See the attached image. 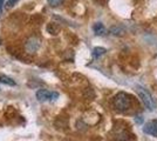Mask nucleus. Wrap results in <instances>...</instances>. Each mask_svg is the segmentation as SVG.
I'll return each mask as SVG.
<instances>
[{
	"instance_id": "f257e3e1",
	"label": "nucleus",
	"mask_w": 157,
	"mask_h": 141,
	"mask_svg": "<svg viewBox=\"0 0 157 141\" xmlns=\"http://www.w3.org/2000/svg\"><path fill=\"white\" fill-rule=\"evenodd\" d=\"M114 107L120 112H127L131 107V98L129 94L120 92L114 98Z\"/></svg>"
},
{
	"instance_id": "f03ea898",
	"label": "nucleus",
	"mask_w": 157,
	"mask_h": 141,
	"mask_svg": "<svg viewBox=\"0 0 157 141\" xmlns=\"http://www.w3.org/2000/svg\"><path fill=\"white\" fill-rule=\"evenodd\" d=\"M137 94H138V96H140V99H141V101L143 102V105L148 108L149 111L155 109V102H154V99H152V96H151L150 93H149L148 91H145L144 88L137 87Z\"/></svg>"
},
{
	"instance_id": "7ed1b4c3",
	"label": "nucleus",
	"mask_w": 157,
	"mask_h": 141,
	"mask_svg": "<svg viewBox=\"0 0 157 141\" xmlns=\"http://www.w3.org/2000/svg\"><path fill=\"white\" fill-rule=\"evenodd\" d=\"M58 96H59V94L56 93V92H51L48 89H39L36 92V99L41 101V102L55 100V99H58Z\"/></svg>"
},
{
	"instance_id": "20e7f679",
	"label": "nucleus",
	"mask_w": 157,
	"mask_h": 141,
	"mask_svg": "<svg viewBox=\"0 0 157 141\" xmlns=\"http://www.w3.org/2000/svg\"><path fill=\"white\" fill-rule=\"evenodd\" d=\"M40 47V39L36 37H31L25 44V49H26L27 53H35Z\"/></svg>"
},
{
	"instance_id": "39448f33",
	"label": "nucleus",
	"mask_w": 157,
	"mask_h": 141,
	"mask_svg": "<svg viewBox=\"0 0 157 141\" xmlns=\"http://www.w3.org/2000/svg\"><path fill=\"white\" fill-rule=\"evenodd\" d=\"M143 131L144 133H147V134L157 136V120H151L149 122H147L144 125Z\"/></svg>"
},
{
	"instance_id": "423d86ee",
	"label": "nucleus",
	"mask_w": 157,
	"mask_h": 141,
	"mask_svg": "<svg viewBox=\"0 0 157 141\" xmlns=\"http://www.w3.org/2000/svg\"><path fill=\"white\" fill-rule=\"evenodd\" d=\"M93 31L96 35H103L105 33V27L102 22H96L94 26H93Z\"/></svg>"
},
{
	"instance_id": "0eeeda50",
	"label": "nucleus",
	"mask_w": 157,
	"mask_h": 141,
	"mask_svg": "<svg viewBox=\"0 0 157 141\" xmlns=\"http://www.w3.org/2000/svg\"><path fill=\"white\" fill-rule=\"evenodd\" d=\"M110 33L115 37H122V35H124L125 29L121 26H113L110 28Z\"/></svg>"
},
{
	"instance_id": "6e6552de",
	"label": "nucleus",
	"mask_w": 157,
	"mask_h": 141,
	"mask_svg": "<svg viewBox=\"0 0 157 141\" xmlns=\"http://www.w3.org/2000/svg\"><path fill=\"white\" fill-rule=\"evenodd\" d=\"M0 82L1 84H5V85H8V86H15L17 82L10 78V76H6V75H0Z\"/></svg>"
},
{
	"instance_id": "1a4fd4ad",
	"label": "nucleus",
	"mask_w": 157,
	"mask_h": 141,
	"mask_svg": "<svg viewBox=\"0 0 157 141\" xmlns=\"http://www.w3.org/2000/svg\"><path fill=\"white\" fill-rule=\"evenodd\" d=\"M107 51H105V48L103 47H95L94 49H93V57L94 58H100L101 55H103Z\"/></svg>"
},
{
	"instance_id": "9d476101",
	"label": "nucleus",
	"mask_w": 157,
	"mask_h": 141,
	"mask_svg": "<svg viewBox=\"0 0 157 141\" xmlns=\"http://www.w3.org/2000/svg\"><path fill=\"white\" fill-rule=\"evenodd\" d=\"M47 31L52 34H58V32H59V26H56L55 24H49L47 26Z\"/></svg>"
},
{
	"instance_id": "9b49d317",
	"label": "nucleus",
	"mask_w": 157,
	"mask_h": 141,
	"mask_svg": "<svg viewBox=\"0 0 157 141\" xmlns=\"http://www.w3.org/2000/svg\"><path fill=\"white\" fill-rule=\"evenodd\" d=\"M47 2L51 7H58L63 2V0H47Z\"/></svg>"
},
{
	"instance_id": "f8f14e48",
	"label": "nucleus",
	"mask_w": 157,
	"mask_h": 141,
	"mask_svg": "<svg viewBox=\"0 0 157 141\" xmlns=\"http://www.w3.org/2000/svg\"><path fill=\"white\" fill-rule=\"evenodd\" d=\"M18 1H19V0H7L6 7L7 8H12V7H14L18 4Z\"/></svg>"
},
{
	"instance_id": "ddd939ff",
	"label": "nucleus",
	"mask_w": 157,
	"mask_h": 141,
	"mask_svg": "<svg viewBox=\"0 0 157 141\" xmlns=\"http://www.w3.org/2000/svg\"><path fill=\"white\" fill-rule=\"evenodd\" d=\"M0 44H1V39H0Z\"/></svg>"
}]
</instances>
